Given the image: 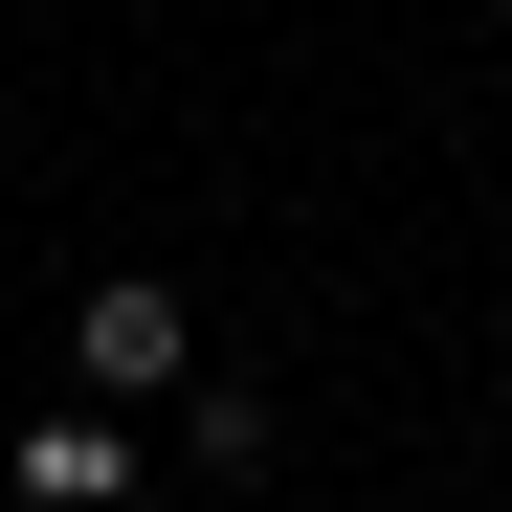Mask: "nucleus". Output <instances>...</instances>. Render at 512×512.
<instances>
[{
    "label": "nucleus",
    "instance_id": "nucleus-1",
    "mask_svg": "<svg viewBox=\"0 0 512 512\" xmlns=\"http://www.w3.org/2000/svg\"><path fill=\"white\" fill-rule=\"evenodd\" d=\"M179 357H201V334H179V290H156V268H112L90 312H67V379H90V401H179Z\"/></svg>",
    "mask_w": 512,
    "mask_h": 512
},
{
    "label": "nucleus",
    "instance_id": "nucleus-2",
    "mask_svg": "<svg viewBox=\"0 0 512 512\" xmlns=\"http://www.w3.org/2000/svg\"><path fill=\"white\" fill-rule=\"evenodd\" d=\"M23 512H134V423L45 401V423H23Z\"/></svg>",
    "mask_w": 512,
    "mask_h": 512
}]
</instances>
